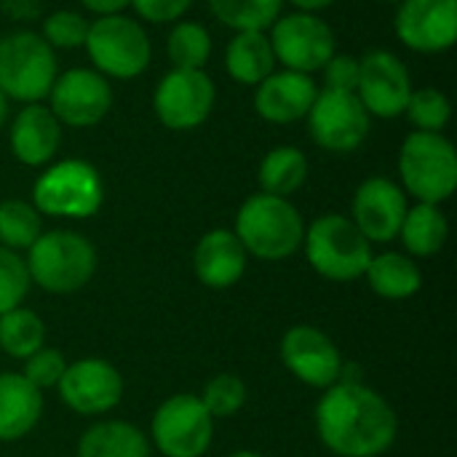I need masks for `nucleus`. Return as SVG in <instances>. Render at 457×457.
I'll return each mask as SVG.
<instances>
[{
	"mask_svg": "<svg viewBox=\"0 0 457 457\" xmlns=\"http://www.w3.org/2000/svg\"><path fill=\"white\" fill-rule=\"evenodd\" d=\"M278 353H281L284 367L300 383L319 388V391H327L329 386H335L345 372V361L335 340L311 324H295L292 329H287L281 337Z\"/></svg>",
	"mask_w": 457,
	"mask_h": 457,
	"instance_id": "4468645a",
	"label": "nucleus"
},
{
	"mask_svg": "<svg viewBox=\"0 0 457 457\" xmlns=\"http://www.w3.org/2000/svg\"><path fill=\"white\" fill-rule=\"evenodd\" d=\"M356 96L370 112V118H399L404 115L407 99L412 94V78L407 64L386 48L367 51L361 59Z\"/></svg>",
	"mask_w": 457,
	"mask_h": 457,
	"instance_id": "2eb2a0df",
	"label": "nucleus"
},
{
	"mask_svg": "<svg viewBox=\"0 0 457 457\" xmlns=\"http://www.w3.org/2000/svg\"><path fill=\"white\" fill-rule=\"evenodd\" d=\"M83 48L94 62V70L115 80H131L142 75L153 59V46L145 27L123 13L88 21Z\"/></svg>",
	"mask_w": 457,
	"mask_h": 457,
	"instance_id": "6e6552de",
	"label": "nucleus"
},
{
	"mask_svg": "<svg viewBox=\"0 0 457 457\" xmlns=\"http://www.w3.org/2000/svg\"><path fill=\"white\" fill-rule=\"evenodd\" d=\"M225 70L236 83L257 86L276 72V56L268 32H236L225 48Z\"/></svg>",
	"mask_w": 457,
	"mask_h": 457,
	"instance_id": "393cba45",
	"label": "nucleus"
},
{
	"mask_svg": "<svg viewBox=\"0 0 457 457\" xmlns=\"http://www.w3.org/2000/svg\"><path fill=\"white\" fill-rule=\"evenodd\" d=\"M43 233L40 212L21 198H8L0 204V246L11 252H27Z\"/></svg>",
	"mask_w": 457,
	"mask_h": 457,
	"instance_id": "c756f323",
	"label": "nucleus"
},
{
	"mask_svg": "<svg viewBox=\"0 0 457 457\" xmlns=\"http://www.w3.org/2000/svg\"><path fill=\"white\" fill-rule=\"evenodd\" d=\"M29 270L19 252L0 246V316L21 308L24 297L29 295Z\"/></svg>",
	"mask_w": 457,
	"mask_h": 457,
	"instance_id": "72a5a7b5",
	"label": "nucleus"
},
{
	"mask_svg": "<svg viewBox=\"0 0 457 457\" xmlns=\"http://www.w3.org/2000/svg\"><path fill=\"white\" fill-rule=\"evenodd\" d=\"M447 236V214L436 204H415L407 209L396 238H402L410 257H434L445 249Z\"/></svg>",
	"mask_w": 457,
	"mask_h": 457,
	"instance_id": "a878e982",
	"label": "nucleus"
},
{
	"mask_svg": "<svg viewBox=\"0 0 457 457\" xmlns=\"http://www.w3.org/2000/svg\"><path fill=\"white\" fill-rule=\"evenodd\" d=\"M270 48L276 56V64H284V70L295 72H316L321 70L335 54V32L319 13H281L270 32Z\"/></svg>",
	"mask_w": 457,
	"mask_h": 457,
	"instance_id": "9d476101",
	"label": "nucleus"
},
{
	"mask_svg": "<svg viewBox=\"0 0 457 457\" xmlns=\"http://www.w3.org/2000/svg\"><path fill=\"white\" fill-rule=\"evenodd\" d=\"M228 457H265V455H260V453H254V450H238V453H233V455H228Z\"/></svg>",
	"mask_w": 457,
	"mask_h": 457,
	"instance_id": "79ce46f5",
	"label": "nucleus"
},
{
	"mask_svg": "<svg viewBox=\"0 0 457 457\" xmlns=\"http://www.w3.org/2000/svg\"><path fill=\"white\" fill-rule=\"evenodd\" d=\"M56 75V54L40 32L19 29L0 37V91L5 99L21 104L43 102Z\"/></svg>",
	"mask_w": 457,
	"mask_h": 457,
	"instance_id": "0eeeda50",
	"label": "nucleus"
},
{
	"mask_svg": "<svg viewBox=\"0 0 457 457\" xmlns=\"http://www.w3.org/2000/svg\"><path fill=\"white\" fill-rule=\"evenodd\" d=\"M193 3L195 0H131V8L150 24H171L179 21Z\"/></svg>",
	"mask_w": 457,
	"mask_h": 457,
	"instance_id": "4c0bfd02",
	"label": "nucleus"
},
{
	"mask_svg": "<svg viewBox=\"0 0 457 457\" xmlns=\"http://www.w3.org/2000/svg\"><path fill=\"white\" fill-rule=\"evenodd\" d=\"M308 169H311L308 155L300 147L278 145L270 153H265V158L260 161L257 169L260 193L289 198L308 182Z\"/></svg>",
	"mask_w": 457,
	"mask_h": 457,
	"instance_id": "bb28decb",
	"label": "nucleus"
},
{
	"mask_svg": "<svg viewBox=\"0 0 457 457\" xmlns=\"http://www.w3.org/2000/svg\"><path fill=\"white\" fill-rule=\"evenodd\" d=\"M29 281L51 295L80 292L96 273L94 244L75 230H48L27 249Z\"/></svg>",
	"mask_w": 457,
	"mask_h": 457,
	"instance_id": "7ed1b4c3",
	"label": "nucleus"
},
{
	"mask_svg": "<svg viewBox=\"0 0 457 457\" xmlns=\"http://www.w3.org/2000/svg\"><path fill=\"white\" fill-rule=\"evenodd\" d=\"M311 139L327 153H353L359 150L372 129V118L353 91L319 88V96L305 115Z\"/></svg>",
	"mask_w": 457,
	"mask_h": 457,
	"instance_id": "9b49d317",
	"label": "nucleus"
},
{
	"mask_svg": "<svg viewBox=\"0 0 457 457\" xmlns=\"http://www.w3.org/2000/svg\"><path fill=\"white\" fill-rule=\"evenodd\" d=\"M233 233L244 244L246 254L278 262L303 249L305 220L289 198L254 193L238 206Z\"/></svg>",
	"mask_w": 457,
	"mask_h": 457,
	"instance_id": "f03ea898",
	"label": "nucleus"
},
{
	"mask_svg": "<svg viewBox=\"0 0 457 457\" xmlns=\"http://www.w3.org/2000/svg\"><path fill=\"white\" fill-rule=\"evenodd\" d=\"M383 3H396V5H399V3H402V0H383Z\"/></svg>",
	"mask_w": 457,
	"mask_h": 457,
	"instance_id": "37998d69",
	"label": "nucleus"
},
{
	"mask_svg": "<svg viewBox=\"0 0 457 457\" xmlns=\"http://www.w3.org/2000/svg\"><path fill=\"white\" fill-rule=\"evenodd\" d=\"M402 190L418 204H442L457 187V150L445 134L412 131L399 150Z\"/></svg>",
	"mask_w": 457,
	"mask_h": 457,
	"instance_id": "423d86ee",
	"label": "nucleus"
},
{
	"mask_svg": "<svg viewBox=\"0 0 457 457\" xmlns=\"http://www.w3.org/2000/svg\"><path fill=\"white\" fill-rule=\"evenodd\" d=\"M394 29L418 54L450 51L457 40V0H402Z\"/></svg>",
	"mask_w": 457,
	"mask_h": 457,
	"instance_id": "f3484780",
	"label": "nucleus"
},
{
	"mask_svg": "<svg viewBox=\"0 0 457 457\" xmlns=\"http://www.w3.org/2000/svg\"><path fill=\"white\" fill-rule=\"evenodd\" d=\"M59 399L75 415L94 418L112 412L123 399V378L104 359H78L67 364L59 386Z\"/></svg>",
	"mask_w": 457,
	"mask_h": 457,
	"instance_id": "dca6fc26",
	"label": "nucleus"
},
{
	"mask_svg": "<svg viewBox=\"0 0 457 457\" xmlns=\"http://www.w3.org/2000/svg\"><path fill=\"white\" fill-rule=\"evenodd\" d=\"M8 145L19 163H24L29 169L46 166V163H51V158L56 155V150L62 145V123L48 110V104H43V102L24 104L16 112V118L11 120Z\"/></svg>",
	"mask_w": 457,
	"mask_h": 457,
	"instance_id": "412c9836",
	"label": "nucleus"
},
{
	"mask_svg": "<svg viewBox=\"0 0 457 457\" xmlns=\"http://www.w3.org/2000/svg\"><path fill=\"white\" fill-rule=\"evenodd\" d=\"M364 278L370 289L383 300H410L423 287V273L410 254L402 252H383L372 254Z\"/></svg>",
	"mask_w": 457,
	"mask_h": 457,
	"instance_id": "b1692460",
	"label": "nucleus"
},
{
	"mask_svg": "<svg viewBox=\"0 0 457 457\" xmlns=\"http://www.w3.org/2000/svg\"><path fill=\"white\" fill-rule=\"evenodd\" d=\"M46 345V324L29 308H13L0 316V351L11 359H29Z\"/></svg>",
	"mask_w": 457,
	"mask_h": 457,
	"instance_id": "cd10ccee",
	"label": "nucleus"
},
{
	"mask_svg": "<svg viewBox=\"0 0 457 457\" xmlns=\"http://www.w3.org/2000/svg\"><path fill=\"white\" fill-rule=\"evenodd\" d=\"M88 35V19L78 11L70 8H59L54 13H48L43 19V29L40 37L51 46V48H83Z\"/></svg>",
	"mask_w": 457,
	"mask_h": 457,
	"instance_id": "f704fd0d",
	"label": "nucleus"
},
{
	"mask_svg": "<svg viewBox=\"0 0 457 457\" xmlns=\"http://www.w3.org/2000/svg\"><path fill=\"white\" fill-rule=\"evenodd\" d=\"M249 265V254L238 236L228 228H214L204 233L193 249V273L209 289L236 287Z\"/></svg>",
	"mask_w": 457,
	"mask_h": 457,
	"instance_id": "aec40b11",
	"label": "nucleus"
},
{
	"mask_svg": "<svg viewBox=\"0 0 457 457\" xmlns=\"http://www.w3.org/2000/svg\"><path fill=\"white\" fill-rule=\"evenodd\" d=\"M319 96V86L311 75L281 70L270 72L262 83L254 86V112L276 126L303 120Z\"/></svg>",
	"mask_w": 457,
	"mask_h": 457,
	"instance_id": "6ab92c4d",
	"label": "nucleus"
},
{
	"mask_svg": "<svg viewBox=\"0 0 457 457\" xmlns=\"http://www.w3.org/2000/svg\"><path fill=\"white\" fill-rule=\"evenodd\" d=\"M311 268L327 281H356L372 260V244L345 214H321L305 228L303 238Z\"/></svg>",
	"mask_w": 457,
	"mask_h": 457,
	"instance_id": "20e7f679",
	"label": "nucleus"
},
{
	"mask_svg": "<svg viewBox=\"0 0 457 457\" xmlns=\"http://www.w3.org/2000/svg\"><path fill=\"white\" fill-rule=\"evenodd\" d=\"M48 110L62 126L91 129L112 110V86L104 75L88 67H75L56 75L48 91Z\"/></svg>",
	"mask_w": 457,
	"mask_h": 457,
	"instance_id": "ddd939ff",
	"label": "nucleus"
},
{
	"mask_svg": "<svg viewBox=\"0 0 457 457\" xmlns=\"http://www.w3.org/2000/svg\"><path fill=\"white\" fill-rule=\"evenodd\" d=\"M404 115L410 118L415 131L442 134L453 118V104H450L445 91L423 86V88H412L407 107H404Z\"/></svg>",
	"mask_w": 457,
	"mask_h": 457,
	"instance_id": "2f4dec72",
	"label": "nucleus"
},
{
	"mask_svg": "<svg viewBox=\"0 0 457 457\" xmlns=\"http://www.w3.org/2000/svg\"><path fill=\"white\" fill-rule=\"evenodd\" d=\"M150 439L126 420H99L78 439V457H150Z\"/></svg>",
	"mask_w": 457,
	"mask_h": 457,
	"instance_id": "5701e85b",
	"label": "nucleus"
},
{
	"mask_svg": "<svg viewBox=\"0 0 457 457\" xmlns=\"http://www.w3.org/2000/svg\"><path fill=\"white\" fill-rule=\"evenodd\" d=\"M5 118H8V99H5V94L0 91V129H3V123H5Z\"/></svg>",
	"mask_w": 457,
	"mask_h": 457,
	"instance_id": "a19ab883",
	"label": "nucleus"
},
{
	"mask_svg": "<svg viewBox=\"0 0 457 457\" xmlns=\"http://www.w3.org/2000/svg\"><path fill=\"white\" fill-rule=\"evenodd\" d=\"M316 434L337 457L386 455L399 436V418L388 399L361 380L340 378L316 404Z\"/></svg>",
	"mask_w": 457,
	"mask_h": 457,
	"instance_id": "f257e3e1",
	"label": "nucleus"
},
{
	"mask_svg": "<svg viewBox=\"0 0 457 457\" xmlns=\"http://www.w3.org/2000/svg\"><path fill=\"white\" fill-rule=\"evenodd\" d=\"M104 204V182L94 163L64 158L51 163L32 187V206L56 220H88Z\"/></svg>",
	"mask_w": 457,
	"mask_h": 457,
	"instance_id": "39448f33",
	"label": "nucleus"
},
{
	"mask_svg": "<svg viewBox=\"0 0 457 457\" xmlns=\"http://www.w3.org/2000/svg\"><path fill=\"white\" fill-rule=\"evenodd\" d=\"M324 88L332 91H353L359 86V72H361V62L353 54H335L324 67Z\"/></svg>",
	"mask_w": 457,
	"mask_h": 457,
	"instance_id": "e433bc0d",
	"label": "nucleus"
},
{
	"mask_svg": "<svg viewBox=\"0 0 457 457\" xmlns=\"http://www.w3.org/2000/svg\"><path fill=\"white\" fill-rule=\"evenodd\" d=\"M80 5H83L88 13H94V16L99 19V16H115V13H123V11L131 5V0H80Z\"/></svg>",
	"mask_w": 457,
	"mask_h": 457,
	"instance_id": "58836bf2",
	"label": "nucleus"
},
{
	"mask_svg": "<svg viewBox=\"0 0 457 457\" xmlns=\"http://www.w3.org/2000/svg\"><path fill=\"white\" fill-rule=\"evenodd\" d=\"M212 13L233 32H268L284 11V0H206Z\"/></svg>",
	"mask_w": 457,
	"mask_h": 457,
	"instance_id": "c85d7f7f",
	"label": "nucleus"
},
{
	"mask_svg": "<svg viewBox=\"0 0 457 457\" xmlns=\"http://www.w3.org/2000/svg\"><path fill=\"white\" fill-rule=\"evenodd\" d=\"M150 436L163 457H204L214 439V418L195 394H174L155 410Z\"/></svg>",
	"mask_w": 457,
	"mask_h": 457,
	"instance_id": "1a4fd4ad",
	"label": "nucleus"
},
{
	"mask_svg": "<svg viewBox=\"0 0 457 457\" xmlns=\"http://www.w3.org/2000/svg\"><path fill=\"white\" fill-rule=\"evenodd\" d=\"M246 396H249L246 383L238 375L220 372L206 383V388L198 399L214 420H225V418H233L244 410Z\"/></svg>",
	"mask_w": 457,
	"mask_h": 457,
	"instance_id": "473e14b6",
	"label": "nucleus"
},
{
	"mask_svg": "<svg viewBox=\"0 0 457 457\" xmlns=\"http://www.w3.org/2000/svg\"><path fill=\"white\" fill-rule=\"evenodd\" d=\"M217 86L206 70L166 72L153 94V110L169 131H193L206 123L214 110Z\"/></svg>",
	"mask_w": 457,
	"mask_h": 457,
	"instance_id": "f8f14e48",
	"label": "nucleus"
},
{
	"mask_svg": "<svg viewBox=\"0 0 457 457\" xmlns=\"http://www.w3.org/2000/svg\"><path fill=\"white\" fill-rule=\"evenodd\" d=\"M67 359L59 348H48L43 345L40 351H35L29 359H24V370L21 375L27 378V383H32L37 391H48V388H56L64 370H67Z\"/></svg>",
	"mask_w": 457,
	"mask_h": 457,
	"instance_id": "c9c22d12",
	"label": "nucleus"
},
{
	"mask_svg": "<svg viewBox=\"0 0 457 457\" xmlns=\"http://www.w3.org/2000/svg\"><path fill=\"white\" fill-rule=\"evenodd\" d=\"M43 415V391L21 372H0V442L24 439Z\"/></svg>",
	"mask_w": 457,
	"mask_h": 457,
	"instance_id": "4be33fe9",
	"label": "nucleus"
},
{
	"mask_svg": "<svg viewBox=\"0 0 457 457\" xmlns=\"http://www.w3.org/2000/svg\"><path fill=\"white\" fill-rule=\"evenodd\" d=\"M166 54L174 70H204L212 59V35L198 21H177L169 32Z\"/></svg>",
	"mask_w": 457,
	"mask_h": 457,
	"instance_id": "7c9ffc66",
	"label": "nucleus"
},
{
	"mask_svg": "<svg viewBox=\"0 0 457 457\" xmlns=\"http://www.w3.org/2000/svg\"><path fill=\"white\" fill-rule=\"evenodd\" d=\"M410 204L402 185L388 177L364 179L351 201V222L370 244H388L399 236Z\"/></svg>",
	"mask_w": 457,
	"mask_h": 457,
	"instance_id": "a211bd4d",
	"label": "nucleus"
},
{
	"mask_svg": "<svg viewBox=\"0 0 457 457\" xmlns=\"http://www.w3.org/2000/svg\"><path fill=\"white\" fill-rule=\"evenodd\" d=\"M297 11H305V13H319L324 8H329L335 0H289Z\"/></svg>",
	"mask_w": 457,
	"mask_h": 457,
	"instance_id": "ea45409f",
	"label": "nucleus"
}]
</instances>
